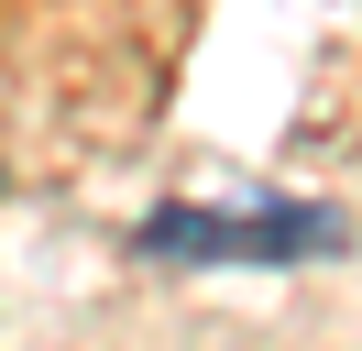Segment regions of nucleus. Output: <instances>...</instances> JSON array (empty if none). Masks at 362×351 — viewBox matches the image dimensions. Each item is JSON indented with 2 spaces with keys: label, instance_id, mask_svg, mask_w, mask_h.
<instances>
[{
  "label": "nucleus",
  "instance_id": "f257e3e1",
  "mask_svg": "<svg viewBox=\"0 0 362 351\" xmlns=\"http://www.w3.org/2000/svg\"><path fill=\"white\" fill-rule=\"evenodd\" d=\"M340 231L351 219L329 209V197H242V209H154L132 231L143 263H318L340 253Z\"/></svg>",
  "mask_w": 362,
  "mask_h": 351
}]
</instances>
